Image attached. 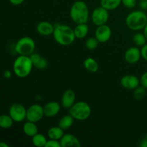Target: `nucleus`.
<instances>
[{
    "mask_svg": "<svg viewBox=\"0 0 147 147\" xmlns=\"http://www.w3.org/2000/svg\"><path fill=\"white\" fill-rule=\"evenodd\" d=\"M53 38L57 44L63 46L70 45L74 42L76 36L74 30L70 26L64 24L56 23L54 24Z\"/></svg>",
    "mask_w": 147,
    "mask_h": 147,
    "instance_id": "1",
    "label": "nucleus"
},
{
    "mask_svg": "<svg viewBox=\"0 0 147 147\" xmlns=\"http://www.w3.org/2000/svg\"><path fill=\"white\" fill-rule=\"evenodd\" d=\"M70 16L76 24L87 23L89 20L88 7L83 1H75L70 7Z\"/></svg>",
    "mask_w": 147,
    "mask_h": 147,
    "instance_id": "2",
    "label": "nucleus"
},
{
    "mask_svg": "<svg viewBox=\"0 0 147 147\" xmlns=\"http://www.w3.org/2000/svg\"><path fill=\"white\" fill-rule=\"evenodd\" d=\"M34 67L30 56L19 55L13 63V72L20 78H24L31 73Z\"/></svg>",
    "mask_w": 147,
    "mask_h": 147,
    "instance_id": "3",
    "label": "nucleus"
},
{
    "mask_svg": "<svg viewBox=\"0 0 147 147\" xmlns=\"http://www.w3.org/2000/svg\"><path fill=\"white\" fill-rule=\"evenodd\" d=\"M128 28L134 31L144 30L147 24V15L143 10H135L129 13L125 20Z\"/></svg>",
    "mask_w": 147,
    "mask_h": 147,
    "instance_id": "4",
    "label": "nucleus"
},
{
    "mask_svg": "<svg viewBox=\"0 0 147 147\" xmlns=\"http://www.w3.org/2000/svg\"><path fill=\"white\" fill-rule=\"evenodd\" d=\"M69 110V113L74 118L75 120L86 121L91 114V108L90 105L85 101L76 102Z\"/></svg>",
    "mask_w": 147,
    "mask_h": 147,
    "instance_id": "5",
    "label": "nucleus"
},
{
    "mask_svg": "<svg viewBox=\"0 0 147 147\" xmlns=\"http://www.w3.org/2000/svg\"><path fill=\"white\" fill-rule=\"evenodd\" d=\"M14 50L19 55L30 56L34 53L35 42L30 37H21L16 42Z\"/></svg>",
    "mask_w": 147,
    "mask_h": 147,
    "instance_id": "6",
    "label": "nucleus"
},
{
    "mask_svg": "<svg viewBox=\"0 0 147 147\" xmlns=\"http://www.w3.org/2000/svg\"><path fill=\"white\" fill-rule=\"evenodd\" d=\"M109 11L101 6L96 7L91 14V20L93 24L97 27L106 24L109 19Z\"/></svg>",
    "mask_w": 147,
    "mask_h": 147,
    "instance_id": "7",
    "label": "nucleus"
},
{
    "mask_svg": "<svg viewBox=\"0 0 147 147\" xmlns=\"http://www.w3.org/2000/svg\"><path fill=\"white\" fill-rule=\"evenodd\" d=\"M9 115L14 122L24 121L27 117V109L20 103H13L9 109Z\"/></svg>",
    "mask_w": 147,
    "mask_h": 147,
    "instance_id": "8",
    "label": "nucleus"
},
{
    "mask_svg": "<svg viewBox=\"0 0 147 147\" xmlns=\"http://www.w3.org/2000/svg\"><path fill=\"white\" fill-rule=\"evenodd\" d=\"M45 116L43 106L41 105L34 103L31 105L27 109V117L26 120L37 123L41 121Z\"/></svg>",
    "mask_w": 147,
    "mask_h": 147,
    "instance_id": "9",
    "label": "nucleus"
},
{
    "mask_svg": "<svg viewBox=\"0 0 147 147\" xmlns=\"http://www.w3.org/2000/svg\"><path fill=\"white\" fill-rule=\"evenodd\" d=\"M111 35V29L106 24L98 26L95 31V37L100 43H105L109 41Z\"/></svg>",
    "mask_w": 147,
    "mask_h": 147,
    "instance_id": "10",
    "label": "nucleus"
},
{
    "mask_svg": "<svg viewBox=\"0 0 147 147\" xmlns=\"http://www.w3.org/2000/svg\"><path fill=\"white\" fill-rule=\"evenodd\" d=\"M122 87L127 90H134L140 86V79L134 75H126L121 78Z\"/></svg>",
    "mask_w": 147,
    "mask_h": 147,
    "instance_id": "11",
    "label": "nucleus"
},
{
    "mask_svg": "<svg viewBox=\"0 0 147 147\" xmlns=\"http://www.w3.org/2000/svg\"><path fill=\"white\" fill-rule=\"evenodd\" d=\"M141 57V50L138 47H131L125 52L124 59L129 64H136L139 61Z\"/></svg>",
    "mask_w": 147,
    "mask_h": 147,
    "instance_id": "12",
    "label": "nucleus"
},
{
    "mask_svg": "<svg viewBox=\"0 0 147 147\" xmlns=\"http://www.w3.org/2000/svg\"><path fill=\"white\" fill-rule=\"evenodd\" d=\"M76 103V93L72 89L65 90L61 97V106L64 109H69Z\"/></svg>",
    "mask_w": 147,
    "mask_h": 147,
    "instance_id": "13",
    "label": "nucleus"
},
{
    "mask_svg": "<svg viewBox=\"0 0 147 147\" xmlns=\"http://www.w3.org/2000/svg\"><path fill=\"white\" fill-rule=\"evenodd\" d=\"M61 147H80L81 143L75 135L65 134L60 140Z\"/></svg>",
    "mask_w": 147,
    "mask_h": 147,
    "instance_id": "14",
    "label": "nucleus"
},
{
    "mask_svg": "<svg viewBox=\"0 0 147 147\" xmlns=\"http://www.w3.org/2000/svg\"><path fill=\"white\" fill-rule=\"evenodd\" d=\"M60 109H61V105L56 101L48 102L43 106L45 116L48 118L57 116L60 111Z\"/></svg>",
    "mask_w": 147,
    "mask_h": 147,
    "instance_id": "15",
    "label": "nucleus"
},
{
    "mask_svg": "<svg viewBox=\"0 0 147 147\" xmlns=\"http://www.w3.org/2000/svg\"><path fill=\"white\" fill-rule=\"evenodd\" d=\"M55 26L47 21H42L37 24L36 30L37 33L42 36H50L53 34Z\"/></svg>",
    "mask_w": 147,
    "mask_h": 147,
    "instance_id": "16",
    "label": "nucleus"
},
{
    "mask_svg": "<svg viewBox=\"0 0 147 147\" xmlns=\"http://www.w3.org/2000/svg\"><path fill=\"white\" fill-rule=\"evenodd\" d=\"M30 57L32 62L33 66L35 68L39 69V70H44V69L47 68L48 66L47 60L45 57H42L38 53H32Z\"/></svg>",
    "mask_w": 147,
    "mask_h": 147,
    "instance_id": "17",
    "label": "nucleus"
},
{
    "mask_svg": "<svg viewBox=\"0 0 147 147\" xmlns=\"http://www.w3.org/2000/svg\"><path fill=\"white\" fill-rule=\"evenodd\" d=\"M74 34L76 38L82 39L85 38L88 35L89 32V27L87 23H81V24H77L76 27L73 29Z\"/></svg>",
    "mask_w": 147,
    "mask_h": 147,
    "instance_id": "18",
    "label": "nucleus"
},
{
    "mask_svg": "<svg viewBox=\"0 0 147 147\" xmlns=\"http://www.w3.org/2000/svg\"><path fill=\"white\" fill-rule=\"evenodd\" d=\"M23 132L26 136L29 137H32L33 136L38 133V128L36 125V123L30 121H27L25 123L23 124Z\"/></svg>",
    "mask_w": 147,
    "mask_h": 147,
    "instance_id": "19",
    "label": "nucleus"
},
{
    "mask_svg": "<svg viewBox=\"0 0 147 147\" xmlns=\"http://www.w3.org/2000/svg\"><path fill=\"white\" fill-rule=\"evenodd\" d=\"M83 67L90 73H96L98 70L99 65L98 62L93 57H88L83 61Z\"/></svg>",
    "mask_w": 147,
    "mask_h": 147,
    "instance_id": "20",
    "label": "nucleus"
},
{
    "mask_svg": "<svg viewBox=\"0 0 147 147\" xmlns=\"http://www.w3.org/2000/svg\"><path fill=\"white\" fill-rule=\"evenodd\" d=\"M64 134V130L59 127L58 126H53V127L50 128L47 131V136L50 139L60 141Z\"/></svg>",
    "mask_w": 147,
    "mask_h": 147,
    "instance_id": "21",
    "label": "nucleus"
},
{
    "mask_svg": "<svg viewBox=\"0 0 147 147\" xmlns=\"http://www.w3.org/2000/svg\"><path fill=\"white\" fill-rule=\"evenodd\" d=\"M74 121V118L70 113L67 115H65L58 121V126L63 130H67L73 126Z\"/></svg>",
    "mask_w": 147,
    "mask_h": 147,
    "instance_id": "22",
    "label": "nucleus"
},
{
    "mask_svg": "<svg viewBox=\"0 0 147 147\" xmlns=\"http://www.w3.org/2000/svg\"><path fill=\"white\" fill-rule=\"evenodd\" d=\"M121 4V0H100V6L108 11L117 9Z\"/></svg>",
    "mask_w": 147,
    "mask_h": 147,
    "instance_id": "23",
    "label": "nucleus"
},
{
    "mask_svg": "<svg viewBox=\"0 0 147 147\" xmlns=\"http://www.w3.org/2000/svg\"><path fill=\"white\" fill-rule=\"evenodd\" d=\"M47 142V138L42 134L37 133L32 137V142L33 145L37 147H45Z\"/></svg>",
    "mask_w": 147,
    "mask_h": 147,
    "instance_id": "24",
    "label": "nucleus"
},
{
    "mask_svg": "<svg viewBox=\"0 0 147 147\" xmlns=\"http://www.w3.org/2000/svg\"><path fill=\"white\" fill-rule=\"evenodd\" d=\"M14 121L9 114L0 115V128L7 129L13 126Z\"/></svg>",
    "mask_w": 147,
    "mask_h": 147,
    "instance_id": "25",
    "label": "nucleus"
},
{
    "mask_svg": "<svg viewBox=\"0 0 147 147\" xmlns=\"http://www.w3.org/2000/svg\"><path fill=\"white\" fill-rule=\"evenodd\" d=\"M133 42L137 47H143L146 44L147 40L144 33L138 32L133 36Z\"/></svg>",
    "mask_w": 147,
    "mask_h": 147,
    "instance_id": "26",
    "label": "nucleus"
},
{
    "mask_svg": "<svg viewBox=\"0 0 147 147\" xmlns=\"http://www.w3.org/2000/svg\"><path fill=\"white\" fill-rule=\"evenodd\" d=\"M146 89L144 88L143 86H139V87H137L134 90V98L137 100H140L143 99L146 96Z\"/></svg>",
    "mask_w": 147,
    "mask_h": 147,
    "instance_id": "27",
    "label": "nucleus"
},
{
    "mask_svg": "<svg viewBox=\"0 0 147 147\" xmlns=\"http://www.w3.org/2000/svg\"><path fill=\"white\" fill-rule=\"evenodd\" d=\"M99 42L95 37H89L86 41V47L89 50H94L98 46Z\"/></svg>",
    "mask_w": 147,
    "mask_h": 147,
    "instance_id": "28",
    "label": "nucleus"
},
{
    "mask_svg": "<svg viewBox=\"0 0 147 147\" xmlns=\"http://www.w3.org/2000/svg\"><path fill=\"white\" fill-rule=\"evenodd\" d=\"M137 0H121V4L128 9H133L136 7Z\"/></svg>",
    "mask_w": 147,
    "mask_h": 147,
    "instance_id": "29",
    "label": "nucleus"
},
{
    "mask_svg": "<svg viewBox=\"0 0 147 147\" xmlns=\"http://www.w3.org/2000/svg\"><path fill=\"white\" fill-rule=\"evenodd\" d=\"M45 147H61V145H60V142L59 140L49 139Z\"/></svg>",
    "mask_w": 147,
    "mask_h": 147,
    "instance_id": "30",
    "label": "nucleus"
},
{
    "mask_svg": "<svg viewBox=\"0 0 147 147\" xmlns=\"http://www.w3.org/2000/svg\"><path fill=\"white\" fill-rule=\"evenodd\" d=\"M140 85L147 89V71L144 73L140 78Z\"/></svg>",
    "mask_w": 147,
    "mask_h": 147,
    "instance_id": "31",
    "label": "nucleus"
},
{
    "mask_svg": "<svg viewBox=\"0 0 147 147\" xmlns=\"http://www.w3.org/2000/svg\"><path fill=\"white\" fill-rule=\"evenodd\" d=\"M141 50V55H142V57L144 60L147 61V43L146 45L142 47Z\"/></svg>",
    "mask_w": 147,
    "mask_h": 147,
    "instance_id": "32",
    "label": "nucleus"
},
{
    "mask_svg": "<svg viewBox=\"0 0 147 147\" xmlns=\"http://www.w3.org/2000/svg\"><path fill=\"white\" fill-rule=\"evenodd\" d=\"M139 145L140 147H147V134L142 138Z\"/></svg>",
    "mask_w": 147,
    "mask_h": 147,
    "instance_id": "33",
    "label": "nucleus"
},
{
    "mask_svg": "<svg viewBox=\"0 0 147 147\" xmlns=\"http://www.w3.org/2000/svg\"><path fill=\"white\" fill-rule=\"evenodd\" d=\"M139 7L142 10L147 9V2L146 0H141L139 3Z\"/></svg>",
    "mask_w": 147,
    "mask_h": 147,
    "instance_id": "34",
    "label": "nucleus"
},
{
    "mask_svg": "<svg viewBox=\"0 0 147 147\" xmlns=\"http://www.w3.org/2000/svg\"><path fill=\"white\" fill-rule=\"evenodd\" d=\"M9 1L11 4H13V5L18 6L22 4L24 1V0H9Z\"/></svg>",
    "mask_w": 147,
    "mask_h": 147,
    "instance_id": "35",
    "label": "nucleus"
},
{
    "mask_svg": "<svg viewBox=\"0 0 147 147\" xmlns=\"http://www.w3.org/2000/svg\"><path fill=\"white\" fill-rule=\"evenodd\" d=\"M3 76H4V78L6 79H10L11 77V72L10 70H5V71L3 73Z\"/></svg>",
    "mask_w": 147,
    "mask_h": 147,
    "instance_id": "36",
    "label": "nucleus"
},
{
    "mask_svg": "<svg viewBox=\"0 0 147 147\" xmlns=\"http://www.w3.org/2000/svg\"><path fill=\"white\" fill-rule=\"evenodd\" d=\"M143 33H144V34L145 37H146V40H147V24H146V25L145 26L144 28V30H143Z\"/></svg>",
    "mask_w": 147,
    "mask_h": 147,
    "instance_id": "37",
    "label": "nucleus"
},
{
    "mask_svg": "<svg viewBox=\"0 0 147 147\" xmlns=\"http://www.w3.org/2000/svg\"><path fill=\"white\" fill-rule=\"evenodd\" d=\"M0 147H9V145L6 144L5 142H0Z\"/></svg>",
    "mask_w": 147,
    "mask_h": 147,
    "instance_id": "38",
    "label": "nucleus"
},
{
    "mask_svg": "<svg viewBox=\"0 0 147 147\" xmlns=\"http://www.w3.org/2000/svg\"><path fill=\"white\" fill-rule=\"evenodd\" d=\"M139 1H141V0H139Z\"/></svg>",
    "mask_w": 147,
    "mask_h": 147,
    "instance_id": "39",
    "label": "nucleus"
},
{
    "mask_svg": "<svg viewBox=\"0 0 147 147\" xmlns=\"http://www.w3.org/2000/svg\"><path fill=\"white\" fill-rule=\"evenodd\" d=\"M146 2H147V0H146Z\"/></svg>",
    "mask_w": 147,
    "mask_h": 147,
    "instance_id": "40",
    "label": "nucleus"
}]
</instances>
